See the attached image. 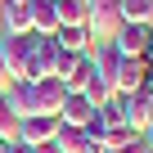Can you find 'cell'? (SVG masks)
<instances>
[{"label":"cell","mask_w":153,"mask_h":153,"mask_svg":"<svg viewBox=\"0 0 153 153\" xmlns=\"http://www.w3.org/2000/svg\"><path fill=\"white\" fill-rule=\"evenodd\" d=\"M86 5H90V18H86L90 41L95 45L99 41H113L122 32V0H86Z\"/></svg>","instance_id":"cell-1"},{"label":"cell","mask_w":153,"mask_h":153,"mask_svg":"<svg viewBox=\"0 0 153 153\" xmlns=\"http://www.w3.org/2000/svg\"><path fill=\"white\" fill-rule=\"evenodd\" d=\"M54 59H59V41H54V36H36V32H32V54H27V76H23V81L54 76Z\"/></svg>","instance_id":"cell-2"},{"label":"cell","mask_w":153,"mask_h":153,"mask_svg":"<svg viewBox=\"0 0 153 153\" xmlns=\"http://www.w3.org/2000/svg\"><path fill=\"white\" fill-rule=\"evenodd\" d=\"M113 50L126 54V59H144V54L153 50V32H149L144 23H122V32L113 36Z\"/></svg>","instance_id":"cell-3"},{"label":"cell","mask_w":153,"mask_h":153,"mask_svg":"<svg viewBox=\"0 0 153 153\" xmlns=\"http://www.w3.org/2000/svg\"><path fill=\"white\" fill-rule=\"evenodd\" d=\"M0 54H5L9 81H23V76H27V54H32V32L27 36H5V41H0Z\"/></svg>","instance_id":"cell-4"},{"label":"cell","mask_w":153,"mask_h":153,"mask_svg":"<svg viewBox=\"0 0 153 153\" xmlns=\"http://www.w3.org/2000/svg\"><path fill=\"white\" fill-rule=\"evenodd\" d=\"M113 90H117V95H135V90H144V59H126V54H117Z\"/></svg>","instance_id":"cell-5"},{"label":"cell","mask_w":153,"mask_h":153,"mask_svg":"<svg viewBox=\"0 0 153 153\" xmlns=\"http://www.w3.org/2000/svg\"><path fill=\"white\" fill-rule=\"evenodd\" d=\"M32 99H36V113L59 117V108H63L68 90H63V81H59V76H41V81H32Z\"/></svg>","instance_id":"cell-6"},{"label":"cell","mask_w":153,"mask_h":153,"mask_svg":"<svg viewBox=\"0 0 153 153\" xmlns=\"http://www.w3.org/2000/svg\"><path fill=\"white\" fill-rule=\"evenodd\" d=\"M149 104H153V95H149V90L122 95V122H126L131 131H140V135H144V126H149Z\"/></svg>","instance_id":"cell-7"},{"label":"cell","mask_w":153,"mask_h":153,"mask_svg":"<svg viewBox=\"0 0 153 153\" xmlns=\"http://www.w3.org/2000/svg\"><path fill=\"white\" fill-rule=\"evenodd\" d=\"M54 131H59V117H50V113H32L18 122V140H27V144H45V140H54Z\"/></svg>","instance_id":"cell-8"},{"label":"cell","mask_w":153,"mask_h":153,"mask_svg":"<svg viewBox=\"0 0 153 153\" xmlns=\"http://www.w3.org/2000/svg\"><path fill=\"white\" fill-rule=\"evenodd\" d=\"M54 144H59L63 153H104L99 144H90L86 126H63V122H59V131H54Z\"/></svg>","instance_id":"cell-9"},{"label":"cell","mask_w":153,"mask_h":153,"mask_svg":"<svg viewBox=\"0 0 153 153\" xmlns=\"http://www.w3.org/2000/svg\"><path fill=\"white\" fill-rule=\"evenodd\" d=\"M90 117H95V104L86 95H68L63 108H59V122L63 126H90Z\"/></svg>","instance_id":"cell-10"},{"label":"cell","mask_w":153,"mask_h":153,"mask_svg":"<svg viewBox=\"0 0 153 153\" xmlns=\"http://www.w3.org/2000/svg\"><path fill=\"white\" fill-rule=\"evenodd\" d=\"M5 27H9V36L32 32V0H5Z\"/></svg>","instance_id":"cell-11"},{"label":"cell","mask_w":153,"mask_h":153,"mask_svg":"<svg viewBox=\"0 0 153 153\" xmlns=\"http://www.w3.org/2000/svg\"><path fill=\"white\" fill-rule=\"evenodd\" d=\"M32 32H36V36H54V32H59V9H54V0H32Z\"/></svg>","instance_id":"cell-12"},{"label":"cell","mask_w":153,"mask_h":153,"mask_svg":"<svg viewBox=\"0 0 153 153\" xmlns=\"http://www.w3.org/2000/svg\"><path fill=\"white\" fill-rule=\"evenodd\" d=\"M54 41H59V50H68V54H86V50H95V41H90L86 27H59Z\"/></svg>","instance_id":"cell-13"},{"label":"cell","mask_w":153,"mask_h":153,"mask_svg":"<svg viewBox=\"0 0 153 153\" xmlns=\"http://www.w3.org/2000/svg\"><path fill=\"white\" fill-rule=\"evenodd\" d=\"M54 9H59V27H86V18H90L86 0H54Z\"/></svg>","instance_id":"cell-14"},{"label":"cell","mask_w":153,"mask_h":153,"mask_svg":"<svg viewBox=\"0 0 153 153\" xmlns=\"http://www.w3.org/2000/svg\"><path fill=\"white\" fill-rule=\"evenodd\" d=\"M122 23H153V0H122Z\"/></svg>","instance_id":"cell-15"},{"label":"cell","mask_w":153,"mask_h":153,"mask_svg":"<svg viewBox=\"0 0 153 153\" xmlns=\"http://www.w3.org/2000/svg\"><path fill=\"white\" fill-rule=\"evenodd\" d=\"M81 95H86V99H90V104L99 108V104H108V99H113L117 90H113V81H108V76H99V72H95V76H90V86H86Z\"/></svg>","instance_id":"cell-16"},{"label":"cell","mask_w":153,"mask_h":153,"mask_svg":"<svg viewBox=\"0 0 153 153\" xmlns=\"http://www.w3.org/2000/svg\"><path fill=\"white\" fill-rule=\"evenodd\" d=\"M0 140H18V113L9 108L5 90H0Z\"/></svg>","instance_id":"cell-17"},{"label":"cell","mask_w":153,"mask_h":153,"mask_svg":"<svg viewBox=\"0 0 153 153\" xmlns=\"http://www.w3.org/2000/svg\"><path fill=\"white\" fill-rule=\"evenodd\" d=\"M135 135H140V131H131L126 122H113V126H104V140H99V144H104V149H117V144H126V140H135Z\"/></svg>","instance_id":"cell-18"},{"label":"cell","mask_w":153,"mask_h":153,"mask_svg":"<svg viewBox=\"0 0 153 153\" xmlns=\"http://www.w3.org/2000/svg\"><path fill=\"white\" fill-rule=\"evenodd\" d=\"M104 153H149V140L135 135V140H126V144H117V149H104Z\"/></svg>","instance_id":"cell-19"},{"label":"cell","mask_w":153,"mask_h":153,"mask_svg":"<svg viewBox=\"0 0 153 153\" xmlns=\"http://www.w3.org/2000/svg\"><path fill=\"white\" fill-rule=\"evenodd\" d=\"M5 153H32V144H27V140H9V144H5Z\"/></svg>","instance_id":"cell-20"},{"label":"cell","mask_w":153,"mask_h":153,"mask_svg":"<svg viewBox=\"0 0 153 153\" xmlns=\"http://www.w3.org/2000/svg\"><path fill=\"white\" fill-rule=\"evenodd\" d=\"M32 153H63V149H59L54 140H45V144H32Z\"/></svg>","instance_id":"cell-21"},{"label":"cell","mask_w":153,"mask_h":153,"mask_svg":"<svg viewBox=\"0 0 153 153\" xmlns=\"http://www.w3.org/2000/svg\"><path fill=\"white\" fill-rule=\"evenodd\" d=\"M9 86V68H5V54H0V90Z\"/></svg>","instance_id":"cell-22"},{"label":"cell","mask_w":153,"mask_h":153,"mask_svg":"<svg viewBox=\"0 0 153 153\" xmlns=\"http://www.w3.org/2000/svg\"><path fill=\"white\" fill-rule=\"evenodd\" d=\"M144 140H153V104H149V126H144Z\"/></svg>","instance_id":"cell-23"},{"label":"cell","mask_w":153,"mask_h":153,"mask_svg":"<svg viewBox=\"0 0 153 153\" xmlns=\"http://www.w3.org/2000/svg\"><path fill=\"white\" fill-rule=\"evenodd\" d=\"M149 153H153V140H149Z\"/></svg>","instance_id":"cell-24"},{"label":"cell","mask_w":153,"mask_h":153,"mask_svg":"<svg viewBox=\"0 0 153 153\" xmlns=\"http://www.w3.org/2000/svg\"><path fill=\"white\" fill-rule=\"evenodd\" d=\"M149 32H153V23H149Z\"/></svg>","instance_id":"cell-25"}]
</instances>
